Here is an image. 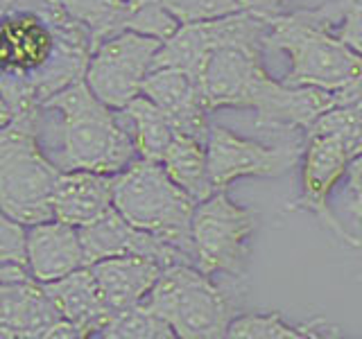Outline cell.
Masks as SVG:
<instances>
[{
    "instance_id": "1",
    "label": "cell",
    "mask_w": 362,
    "mask_h": 339,
    "mask_svg": "<svg viewBox=\"0 0 362 339\" xmlns=\"http://www.w3.org/2000/svg\"><path fill=\"white\" fill-rule=\"evenodd\" d=\"M263 45L229 43L209 52L197 68V84L209 111L235 107L256 109L258 127L305 129L337 105L335 93L315 86H290L272 79L263 61Z\"/></svg>"
},
{
    "instance_id": "2",
    "label": "cell",
    "mask_w": 362,
    "mask_h": 339,
    "mask_svg": "<svg viewBox=\"0 0 362 339\" xmlns=\"http://www.w3.org/2000/svg\"><path fill=\"white\" fill-rule=\"evenodd\" d=\"M43 109L62 113V154L59 170H90L118 174L139 158L129 131L107 107L86 79H77L43 102Z\"/></svg>"
},
{
    "instance_id": "3",
    "label": "cell",
    "mask_w": 362,
    "mask_h": 339,
    "mask_svg": "<svg viewBox=\"0 0 362 339\" xmlns=\"http://www.w3.org/2000/svg\"><path fill=\"white\" fill-rule=\"evenodd\" d=\"M265 45L290 56V71L281 79L290 86L337 93L362 79V54L339 41L317 9L272 16Z\"/></svg>"
},
{
    "instance_id": "4",
    "label": "cell",
    "mask_w": 362,
    "mask_h": 339,
    "mask_svg": "<svg viewBox=\"0 0 362 339\" xmlns=\"http://www.w3.org/2000/svg\"><path fill=\"white\" fill-rule=\"evenodd\" d=\"M113 206L127 222L177 246L195 263L192 215L197 201L175 184L163 163L139 156L113 174Z\"/></svg>"
},
{
    "instance_id": "5",
    "label": "cell",
    "mask_w": 362,
    "mask_h": 339,
    "mask_svg": "<svg viewBox=\"0 0 362 339\" xmlns=\"http://www.w3.org/2000/svg\"><path fill=\"white\" fill-rule=\"evenodd\" d=\"M37 118L32 111L0 127V208L25 226L54 220L52 192L62 174L41 152Z\"/></svg>"
},
{
    "instance_id": "6",
    "label": "cell",
    "mask_w": 362,
    "mask_h": 339,
    "mask_svg": "<svg viewBox=\"0 0 362 339\" xmlns=\"http://www.w3.org/2000/svg\"><path fill=\"white\" fill-rule=\"evenodd\" d=\"M145 301L184 339L226 337L233 321L229 301L192 263L168 265Z\"/></svg>"
},
{
    "instance_id": "7",
    "label": "cell",
    "mask_w": 362,
    "mask_h": 339,
    "mask_svg": "<svg viewBox=\"0 0 362 339\" xmlns=\"http://www.w3.org/2000/svg\"><path fill=\"white\" fill-rule=\"evenodd\" d=\"M258 226V213L238 206L224 190L213 192L197 203L192 215V246L195 265L204 274H229L243 278L249 237Z\"/></svg>"
},
{
    "instance_id": "8",
    "label": "cell",
    "mask_w": 362,
    "mask_h": 339,
    "mask_svg": "<svg viewBox=\"0 0 362 339\" xmlns=\"http://www.w3.org/2000/svg\"><path fill=\"white\" fill-rule=\"evenodd\" d=\"M163 41L147 34L122 30L105 39L90 54L86 84L111 109H124L141 95L145 77L154 68V56Z\"/></svg>"
},
{
    "instance_id": "9",
    "label": "cell",
    "mask_w": 362,
    "mask_h": 339,
    "mask_svg": "<svg viewBox=\"0 0 362 339\" xmlns=\"http://www.w3.org/2000/svg\"><path fill=\"white\" fill-rule=\"evenodd\" d=\"M354 163L344 138L333 129L313 127L305 131V150H303V167H301V197L290 210H308L313 213L324 229L331 231L339 242L351 249H360V240L351 235L344 224L335 218L328 206V197L335 184L349 172Z\"/></svg>"
},
{
    "instance_id": "10",
    "label": "cell",
    "mask_w": 362,
    "mask_h": 339,
    "mask_svg": "<svg viewBox=\"0 0 362 339\" xmlns=\"http://www.w3.org/2000/svg\"><path fill=\"white\" fill-rule=\"evenodd\" d=\"M267 30L269 18L256 14L252 9L213 20L186 23L168 41H163L161 50L154 56V68L177 66L195 75L202 61L209 56V52H213L215 48H222V45L256 43L265 48Z\"/></svg>"
},
{
    "instance_id": "11",
    "label": "cell",
    "mask_w": 362,
    "mask_h": 339,
    "mask_svg": "<svg viewBox=\"0 0 362 339\" xmlns=\"http://www.w3.org/2000/svg\"><path fill=\"white\" fill-rule=\"evenodd\" d=\"M297 147H267L235 136L226 127H211L206 138L209 172L215 190H226L240 177H279L294 167Z\"/></svg>"
},
{
    "instance_id": "12",
    "label": "cell",
    "mask_w": 362,
    "mask_h": 339,
    "mask_svg": "<svg viewBox=\"0 0 362 339\" xmlns=\"http://www.w3.org/2000/svg\"><path fill=\"white\" fill-rule=\"evenodd\" d=\"M79 237H82L88 267L100 263V260L118 258V256H147L158 260L165 267L175 263H192V258L186 256L184 251H179L177 246L158 240L156 235L127 222L116 206L98 222L82 226L79 229Z\"/></svg>"
},
{
    "instance_id": "13",
    "label": "cell",
    "mask_w": 362,
    "mask_h": 339,
    "mask_svg": "<svg viewBox=\"0 0 362 339\" xmlns=\"http://www.w3.org/2000/svg\"><path fill=\"white\" fill-rule=\"evenodd\" d=\"M143 95L156 102L170 118L177 131L195 136L206 143L209 138V109L204 107L197 77L177 66L154 68L143 82Z\"/></svg>"
},
{
    "instance_id": "14",
    "label": "cell",
    "mask_w": 362,
    "mask_h": 339,
    "mask_svg": "<svg viewBox=\"0 0 362 339\" xmlns=\"http://www.w3.org/2000/svg\"><path fill=\"white\" fill-rule=\"evenodd\" d=\"M64 319L37 278L0 282V337L48 339L50 328Z\"/></svg>"
},
{
    "instance_id": "15",
    "label": "cell",
    "mask_w": 362,
    "mask_h": 339,
    "mask_svg": "<svg viewBox=\"0 0 362 339\" xmlns=\"http://www.w3.org/2000/svg\"><path fill=\"white\" fill-rule=\"evenodd\" d=\"M54 218L82 229L113 208V174L90 170H62L52 192Z\"/></svg>"
},
{
    "instance_id": "16",
    "label": "cell",
    "mask_w": 362,
    "mask_h": 339,
    "mask_svg": "<svg viewBox=\"0 0 362 339\" xmlns=\"http://www.w3.org/2000/svg\"><path fill=\"white\" fill-rule=\"evenodd\" d=\"M30 269L39 282H50L88 267L79 229L62 220H48L28 226Z\"/></svg>"
},
{
    "instance_id": "17",
    "label": "cell",
    "mask_w": 362,
    "mask_h": 339,
    "mask_svg": "<svg viewBox=\"0 0 362 339\" xmlns=\"http://www.w3.org/2000/svg\"><path fill=\"white\" fill-rule=\"evenodd\" d=\"M90 269L95 274L102 299L111 308V312H118L132 308L136 303H143L150 297L165 265L147 256H118L100 260V263L90 265Z\"/></svg>"
},
{
    "instance_id": "18",
    "label": "cell",
    "mask_w": 362,
    "mask_h": 339,
    "mask_svg": "<svg viewBox=\"0 0 362 339\" xmlns=\"http://www.w3.org/2000/svg\"><path fill=\"white\" fill-rule=\"evenodd\" d=\"M43 287L50 294V299L54 301L64 319L73 321L84 337H100L111 321L113 312L102 299V292L90 267L75 269L68 276L43 282Z\"/></svg>"
},
{
    "instance_id": "19",
    "label": "cell",
    "mask_w": 362,
    "mask_h": 339,
    "mask_svg": "<svg viewBox=\"0 0 362 339\" xmlns=\"http://www.w3.org/2000/svg\"><path fill=\"white\" fill-rule=\"evenodd\" d=\"M161 163L175 184L184 188L197 203L209 199L213 192H218L209 172L206 143L195 138V136L177 131V136L161 158Z\"/></svg>"
},
{
    "instance_id": "20",
    "label": "cell",
    "mask_w": 362,
    "mask_h": 339,
    "mask_svg": "<svg viewBox=\"0 0 362 339\" xmlns=\"http://www.w3.org/2000/svg\"><path fill=\"white\" fill-rule=\"evenodd\" d=\"M120 113L127 120V127L124 129L129 131L139 156L161 163L165 150L177 136L173 118L156 102H152L143 93L136 95L124 109H120Z\"/></svg>"
},
{
    "instance_id": "21",
    "label": "cell",
    "mask_w": 362,
    "mask_h": 339,
    "mask_svg": "<svg viewBox=\"0 0 362 339\" xmlns=\"http://www.w3.org/2000/svg\"><path fill=\"white\" fill-rule=\"evenodd\" d=\"M62 7L68 11V16L90 32L93 50L98 45L127 30V20L132 14V5L127 0H59Z\"/></svg>"
},
{
    "instance_id": "22",
    "label": "cell",
    "mask_w": 362,
    "mask_h": 339,
    "mask_svg": "<svg viewBox=\"0 0 362 339\" xmlns=\"http://www.w3.org/2000/svg\"><path fill=\"white\" fill-rule=\"evenodd\" d=\"M324 319H315L303 326H292L283 321L279 312L272 314H245L231 321L226 337L238 339H322L331 337L328 333H320L324 328Z\"/></svg>"
},
{
    "instance_id": "23",
    "label": "cell",
    "mask_w": 362,
    "mask_h": 339,
    "mask_svg": "<svg viewBox=\"0 0 362 339\" xmlns=\"http://www.w3.org/2000/svg\"><path fill=\"white\" fill-rule=\"evenodd\" d=\"M105 339H173L177 337L161 314L147 305V301L136 303L132 308L113 312L111 321L102 331Z\"/></svg>"
},
{
    "instance_id": "24",
    "label": "cell",
    "mask_w": 362,
    "mask_h": 339,
    "mask_svg": "<svg viewBox=\"0 0 362 339\" xmlns=\"http://www.w3.org/2000/svg\"><path fill=\"white\" fill-rule=\"evenodd\" d=\"M179 28L181 23L161 0H150V3H145L141 7H134L127 20V30L141 32L161 41H168Z\"/></svg>"
},
{
    "instance_id": "25",
    "label": "cell",
    "mask_w": 362,
    "mask_h": 339,
    "mask_svg": "<svg viewBox=\"0 0 362 339\" xmlns=\"http://www.w3.org/2000/svg\"><path fill=\"white\" fill-rule=\"evenodd\" d=\"M161 3L173 11L181 25L222 18L249 9L247 0H161Z\"/></svg>"
},
{
    "instance_id": "26",
    "label": "cell",
    "mask_w": 362,
    "mask_h": 339,
    "mask_svg": "<svg viewBox=\"0 0 362 339\" xmlns=\"http://www.w3.org/2000/svg\"><path fill=\"white\" fill-rule=\"evenodd\" d=\"M0 265L30 267L28 226L3 215L0 218Z\"/></svg>"
},
{
    "instance_id": "27",
    "label": "cell",
    "mask_w": 362,
    "mask_h": 339,
    "mask_svg": "<svg viewBox=\"0 0 362 339\" xmlns=\"http://www.w3.org/2000/svg\"><path fill=\"white\" fill-rule=\"evenodd\" d=\"M339 28L333 32L354 52L362 54V0H335Z\"/></svg>"
},
{
    "instance_id": "28",
    "label": "cell",
    "mask_w": 362,
    "mask_h": 339,
    "mask_svg": "<svg viewBox=\"0 0 362 339\" xmlns=\"http://www.w3.org/2000/svg\"><path fill=\"white\" fill-rule=\"evenodd\" d=\"M346 177H349V192H351V197H354L351 210H354L356 220L362 222V154L349 165Z\"/></svg>"
},
{
    "instance_id": "29",
    "label": "cell",
    "mask_w": 362,
    "mask_h": 339,
    "mask_svg": "<svg viewBox=\"0 0 362 339\" xmlns=\"http://www.w3.org/2000/svg\"><path fill=\"white\" fill-rule=\"evenodd\" d=\"M281 5H283V0H247L249 9L256 11V14H260V16H267V18L281 14L279 11Z\"/></svg>"
},
{
    "instance_id": "30",
    "label": "cell",
    "mask_w": 362,
    "mask_h": 339,
    "mask_svg": "<svg viewBox=\"0 0 362 339\" xmlns=\"http://www.w3.org/2000/svg\"><path fill=\"white\" fill-rule=\"evenodd\" d=\"M127 3H129L132 9H134V7H141V5H145V3H150V0H127Z\"/></svg>"
}]
</instances>
